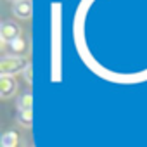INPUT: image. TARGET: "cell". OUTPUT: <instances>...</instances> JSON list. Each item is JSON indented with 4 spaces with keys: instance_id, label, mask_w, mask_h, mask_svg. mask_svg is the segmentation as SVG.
<instances>
[{
    "instance_id": "obj_1",
    "label": "cell",
    "mask_w": 147,
    "mask_h": 147,
    "mask_svg": "<svg viewBox=\"0 0 147 147\" xmlns=\"http://www.w3.org/2000/svg\"><path fill=\"white\" fill-rule=\"evenodd\" d=\"M26 57H16V55H4L0 59V75L2 76H14L18 73H23L28 66Z\"/></svg>"
},
{
    "instance_id": "obj_2",
    "label": "cell",
    "mask_w": 147,
    "mask_h": 147,
    "mask_svg": "<svg viewBox=\"0 0 147 147\" xmlns=\"http://www.w3.org/2000/svg\"><path fill=\"white\" fill-rule=\"evenodd\" d=\"M19 36H21V26L16 24L14 21H4L0 24V38H2L4 43H9Z\"/></svg>"
},
{
    "instance_id": "obj_3",
    "label": "cell",
    "mask_w": 147,
    "mask_h": 147,
    "mask_svg": "<svg viewBox=\"0 0 147 147\" xmlns=\"http://www.w3.org/2000/svg\"><path fill=\"white\" fill-rule=\"evenodd\" d=\"M5 47H7V50L11 52L9 55H16V57H26V54H28V49H30V43H28V40L21 35L19 38H14L12 42H9V43H5Z\"/></svg>"
},
{
    "instance_id": "obj_4",
    "label": "cell",
    "mask_w": 147,
    "mask_h": 147,
    "mask_svg": "<svg viewBox=\"0 0 147 147\" xmlns=\"http://www.w3.org/2000/svg\"><path fill=\"white\" fill-rule=\"evenodd\" d=\"M11 11L19 19H30L33 16V4H31V0H19V2L12 4Z\"/></svg>"
},
{
    "instance_id": "obj_5",
    "label": "cell",
    "mask_w": 147,
    "mask_h": 147,
    "mask_svg": "<svg viewBox=\"0 0 147 147\" xmlns=\"http://www.w3.org/2000/svg\"><path fill=\"white\" fill-rule=\"evenodd\" d=\"M18 92V82L14 76H0V97L11 99Z\"/></svg>"
},
{
    "instance_id": "obj_6",
    "label": "cell",
    "mask_w": 147,
    "mask_h": 147,
    "mask_svg": "<svg viewBox=\"0 0 147 147\" xmlns=\"http://www.w3.org/2000/svg\"><path fill=\"white\" fill-rule=\"evenodd\" d=\"M19 144H21V137L14 130H7L0 137V145L2 147H19Z\"/></svg>"
},
{
    "instance_id": "obj_7",
    "label": "cell",
    "mask_w": 147,
    "mask_h": 147,
    "mask_svg": "<svg viewBox=\"0 0 147 147\" xmlns=\"http://www.w3.org/2000/svg\"><path fill=\"white\" fill-rule=\"evenodd\" d=\"M16 121L23 128H31L33 126V109H21V111H18Z\"/></svg>"
},
{
    "instance_id": "obj_8",
    "label": "cell",
    "mask_w": 147,
    "mask_h": 147,
    "mask_svg": "<svg viewBox=\"0 0 147 147\" xmlns=\"http://www.w3.org/2000/svg\"><path fill=\"white\" fill-rule=\"evenodd\" d=\"M21 109H33V94L24 92L18 97V111Z\"/></svg>"
},
{
    "instance_id": "obj_9",
    "label": "cell",
    "mask_w": 147,
    "mask_h": 147,
    "mask_svg": "<svg viewBox=\"0 0 147 147\" xmlns=\"http://www.w3.org/2000/svg\"><path fill=\"white\" fill-rule=\"evenodd\" d=\"M23 78L26 80V83H33V64H31V62L24 67V71H23Z\"/></svg>"
},
{
    "instance_id": "obj_10",
    "label": "cell",
    "mask_w": 147,
    "mask_h": 147,
    "mask_svg": "<svg viewBox=\"0 0 147 147\" xmlns=\"http://www.w3.org/2000/svg\"><path fill=\"white\" fill-rule=\"evenodd\" d=\"M11 2H14V4H16V2H19V0H11Z\"/></svg>"
}]
</instances>
